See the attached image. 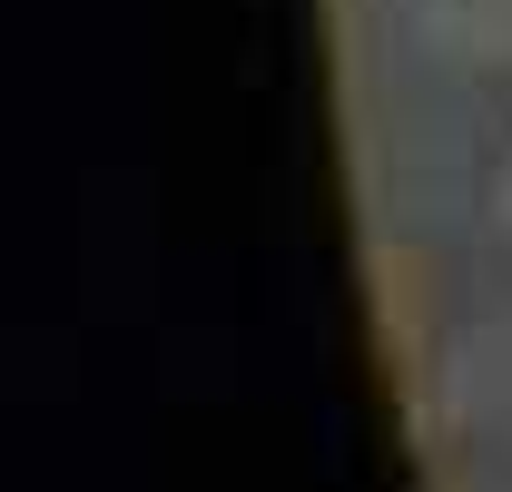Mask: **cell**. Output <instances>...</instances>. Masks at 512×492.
<instances>
[{
    "label": "cell",
    "instance_id": "obj_2",
    "mask_svg": "<svg viewBox=\"0 0 512 492\" xmlns=\"http://www.w3.org/2000/svg\"><path fill=\"white\" fill-rule=\"evenodd\" d=\"M473 217H483V246L503 256V276H512V128L483 148V178H473Z\"/></svg>",
    "mask_w": 512,
    "mask_h": 492
},
{
    "label": "cell",
    "instance_id": "obj_1",
    "mask_svg": "<svg viewBox=\"0 0 512 492\" xmlns=\"http://www.w3.org/2000/svg\"><path fill=\"white\" fill-rule=\"evenodd\" d=\"M394 30L453 89H512V0H394Z\"/></svg>",
    "mask_w": 512,
    "mask_h": 492
}]
</instances>
